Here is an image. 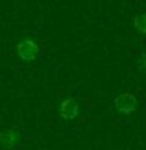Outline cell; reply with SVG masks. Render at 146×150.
<instances>
[{
  "label": "cell",
  "instance_id": "obj_3",
  "mask_svg": "<svg viewBox=\"0 0 146 150\" xmlns=\"http://www.w3.org/2000/svg\"><path fill=\"white\" fill-rule=\"evenodd\" d=\"M60 116L66 120H72L79 116V105L74 98H66L60 105Z\"/></svg>",
  "mask_w": 146,
  "mask_h": 150
},
{
  "label": "cell",
  "instance_id": "obj_5",
  "mask_svg": "<svg viewBox=\"0 0 146 150\" xmlns=\"http://www.w3.org/2000/svg\"><path fill=\"white\" fill-rule=\"evenodd\" d=\"M134 27H135V30L138 33L146 35V14H138V16H135Z\"/></svg>",
  "mask_w": 146,
  "mask_h": 150
},
{
  "label": "cell",
  "instance_id": "obj_6",
  "mask_svg": "<svg viewBox=\"0 0 146 150\" xmlns=\"http://www.w3.org/2000/svg\"><path fill=\"white\" fill-rule=\"evenodd\" d=\"M138 69H140V72H143L146 75V53L141 56V59H140V66H138Z\"/></svg>",
  "mask_w": 146,
  "mask_h": 150
},
{
  "label": "cell",
  "instance_id": "obj_4",
  "mask_svg": "<svg viewBox=\"0 0 146 150\" xmlns=\"http://www.w3.org/2000/svg\"><path fill=\"white\" fill-rule=\"evenodd\" d=\"M16 136L17 134L14 133V131H5V133L0 134V144L5 145V147H13L17 141Z\"/></svg>",
  "mask_w": 146,
  "mask_h": 150
},
{
  "label": "cell",
  "instance_id": "obj_2",
  "mask_svg": "<svg viewBox=\"0 0 146 150\" xmlns=\"http://www.w3.org/2000/svg\"><path fill=\"white\" fill-rule=\"evenodd\" d=\"M115 108L121 114H130L137 110V97L130 92L120 94L115 98Z\"/></svg>",
  "mask_w": 146,
  "mask_h": 150
},
{
  "label": "cell",
  "instance_id": "obj_1",
  "mask_svg": "<svg viewBox=\"0 0 146 150\" xmlns=\"http://www.w3.org/2000/svg\"><path fill=\"white\" fill-rule=\"evenodd\" d=\"M16 50H17L19 58L24 61H35L38 58V55H39V45L30 38L19 41Z\"/></svg>",
  "mask_w": 146,
  "mask_h": 150
}]
</instances>
